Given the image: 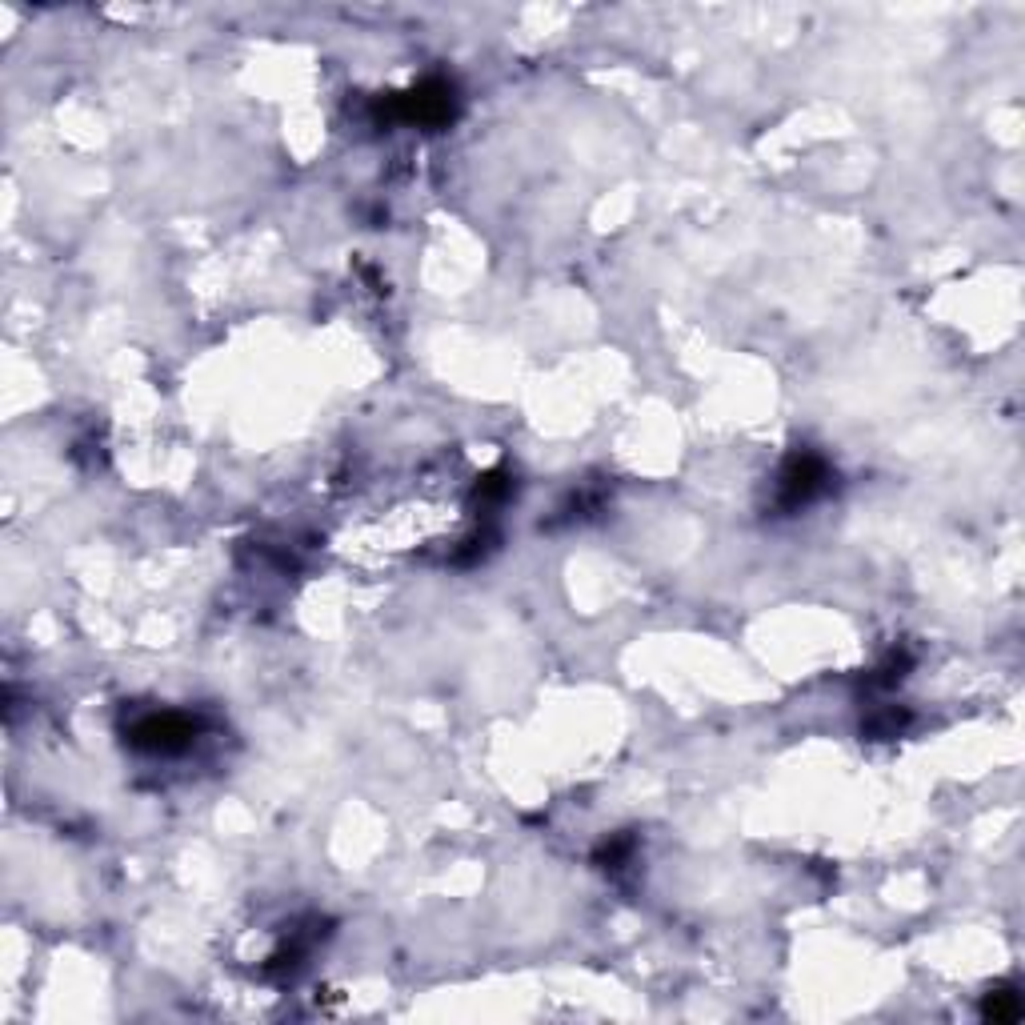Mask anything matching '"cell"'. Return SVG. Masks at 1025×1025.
<instances>
[{"mask_svg":"<svg viewBox=\"0 0 1025 1025\" xmlns=\"http://www.w3.org/2000/svg\"><path fill=\"white\" fill-rule=\"evenodd\" d=\"M193 737V725L177 713H165V717H149L141 729H137V745L153 749V753H169V749H181L189 745Z\"/></svg>","mask_w":1025,"mask_h":1025,"instance_id":"cell-1","label":"cell"},{"mask_svg":"<svg viewBox=\"0 0 1025 1025\" xmlns=\"http://www.w3.org/2000/svg\"><path fill=\"white\" fill-rule=\"evenodd\" d=\"M985 1013H989L993 1021H1017V1017H1021V1001H1017V993L997 989V993L985 1001Z\"/></svg>","mask_w":1025,"mask_h":1025,"instance_id":"cell-2","label":"cell"}]
</instances>
